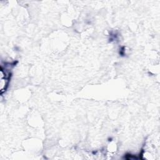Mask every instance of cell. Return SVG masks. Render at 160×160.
Segmentation results:
<instances>
[{
	"mask_svg": "<svg viewBox=\"0 0 160 160\" xmlns=\"http://www.w3.org/2000/svg\"><path fill=\"white\" fill-rule=\"evenodd\" d=\"M9 82V76L6 75V72L4 71L2 68H1V78H0V85H1V94L5 91L7 88Z\"/></svg>",
	"mask_w": 160,
	"mask_h": 160,
	"instance_id": "6da1fadb",
	"label": "cell"
}]
</instances>
